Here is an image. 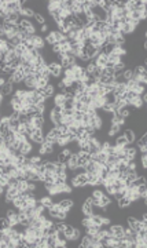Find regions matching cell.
I'll use <instances>...</instances> for the list:
<instances>
[{"label":"cell","mask_w":147,"mask_h":248,"mask_svg":"<svg viewBox=\"0 0 147 248\" xmlns=\"http://www.w3.org/2000/svg\"><path fill=\"white\" fill-rule=\"evenodd\" d=\"M10 221H8V218H7L6 215H2L0 216V230H2V232H4V230H7L10 228Z\"/></svg>","instance_id":"21"},{"label":"cell","mask_w":147,"mask_h":248,"mask_svg":"<svg viewBox=\"0 0 147 248\" xmlns=\"http://www.w3.org/2000/svg\"><path fill=\"white\" fill-rule=\"evenodd\" d=\"M57 240H58V244H68V241H69L63 230H58L57 232ZM58 244H57V247H58Z\"/></svg>","instance_id":"23"},{"label":"cell","mask_w":147,"mask_h":248,"mask_svg":"<svg viewBox=\"0 0 147 248\" xmlns=\"http://www.w3.org/2000/svg\"><path fill=\"white\" fill-rule=\"evenodd\" d=\"M52 101H54V105H57V106H62V105L65 103V95L63 92H55V95L52 97Z\"/></svg>","instance_id":"13"},{"label":"cell","mask_w":147,"mask_h":248,"mask_svg":"<svg viewBox=\"0 0 147 248\" xmlns=\"http://www.w3.org/2000/svg\"><path fill=\"white\" fill-rule=\"evenodd\" d=\"M138 150L140 152V155H143V153H147V145H144V146H138Z\"/></svg>","instance_id":"47"},{"label":"cell","mask_w":147,"mask_h":248,"mask_svg":"<svg viewBox=\"0 0 147 248\" xmlns=\"http://www.w3.org/2000/svg\"><path fill=\"white\" fill-rule=\"evenodd\" d=\"M122 77H124L125 80H132V77H134V69H131V68H127L124 71V73H122Z\"/></svg>","instance_id":"31"},{"label":"cell","mask_w":147,"mask_h":248,"mask_svg":"<svg viewBox=\"0 0 147 248\" xmlns=\"http://www.w3.org/2000/svg\"><path fill=\"white\" fill-rule=\"evenodd\" d=\"M61 114H62L63 117H70V116H73V114H74V109H62Z\"/></svg>","instance_id":"39"},{"label":"cell","mask_w":147,"mask_h":248,"mask_svg":"<svg viewBox=\"0 0 147 248\" xmlns=\"http://www.w3.org/2000/svg\"><path fill=\"white\" fill-rule=\"evenodd\" d=\"M18 121H19L21 124H26L28 123V116H26V114H23V113H19Z\"/></svg>","instance_id":"45"},{"label":"cell","mask_w":147,"mask_h":248,"mask_svg":"<svg viewBox=\"0 0 147 248\" xmlns=\"http://www.w3.org/2000/svg\"><path fill=\"white\" fill-rule=\"evenodd\" d=\"M13 94H14V84L7 80L4 84L0 87V95H3L4 98H10Z\"/></svg>","instance_id":"4"},{"label":"cell","mask_w":147,"mask_h":248,"mask_svg":"<svg viewBox=\"0 0 147 248\" xmlns=\"http://www.w3.org/2000/svg\"><path fill=\"white\" fill-rule=\"evenodd\" d=\"M59 207H61V209H65V211H69L70 208L74 207V198L70 197V196H66L63 197L61 201L58 203Z\"/></svg>","instance_id":"6"},{"label":"cell","mask_w":147,"mask_h":248,"mask_svg":"<svg viewBox=\"0 0 147 248\" xmlns=\"http://www.w3.org/2000/svg\"><path fill=\"white\" fill-rule=\"evenodd\" d=\"M83 112L80 110H74V114H73V119H74V121H77V123H81L83 120Z\"/></svg>","instance_id":"37"},{"label":"cell","mask_w":147,"mask_h":248,"mask_svg":"<svg viewBox=\"0 0 147 248\" xmlns=\"http://www.w3.org/2000/svg\"><path fill=\"white\" fill-rule=\"evenodd\" d=\"M83 237V230L79 229V228H74L73 230V235H72V241H80V239Z\"/></svg>","instance_id":"25"},{"label":"cell","mask_w":147,"mask_h":248,"mask_svg":"<svg viewBox=\"0 0 147 248\" xmlns=\"http://www.w3.org/2000/svg\"><path fill=\"white\" fill-rule=\"evenodd\" d=\"M111 200H113V197H111V196H109V194H106V193H104L103 196L99 198V205H100V207H103V208H106L107 205H109L110 203H111Z\"/></svg>","instance_id":"19"},{"label":"cell","mask_w":147,"mask_h":248,"mask_svg":"<svg viewBox=\"0 0 147 248\" xmlns=\"http://www.w3.org/2000/svg\"><path fill=\"white\" fill-rule=\"evenodd\" d=\"M73 230H74V225H72V223H66V228H65V235L68 237V240L72 239V235H73Z\"/></svg>","instance_id":"28"},{"label":"cell","mask_w":147,"mask_h":248,"mask_svg":"<svg viewBox=\"0 0 147 248\" xmlns=\"http://www.w3.org/2000/svg\"><path fill=\"white\" fill-rule=\"evenodd\" d=\"M127 69V65L124 64V62H118V64H115L114 65V71H125Z\"/></svg>","instance_id":"42"},{"label":"cell","mask_w":147,"mask_h":248,"mask_svg":"<svg viewBox=\"0 0 147 248\" xmlns=\"http://www.w3.org/2000/svg\"><path fill=\"white\" fill-rule=\"evenodd\" d=\"M6 82H7V79L4 77V76H2V75H0V87H2L3 84H4Z\"/></svg>","instance_id":"48"},{"label":"cell","mask_w":147,"mask_h":248,"mask_svg":"<svg viewBox=\"0 0 147 248\" xmlns=\"http://www.w3.org/2000/svg\"><path fill=\"white\" fill-rule=\"evenodd\" d=\"M34 19H36V22L38 24V25H43V24H45V15L41 13H34Z\"/></svg>","instance_id":"30"},{"label":"cell","mask_w":147,"mask_h":248,"mask_svg":"<svg viewBox=\"0 0 147 248\" xmlns=\"http://www.w3.org/2000/svg\"><path fill=\"white\" fill-rule=\"evenodd\" d=\"M136 144H138V146H144V145H147V135H146V132L140 135V138L138 139V142H136ZM138 146H136V148H138Z\"/></svg>","instance_id":"36"},{"label":"cell","mask_w":147,"mask_h":248,"mask_svg":"<svg viewBox=\"0 0 147 248\" xmlns=\"http://www.w3.org/2000/svg\"><path fill=\"white\" fill-rule=\"evenodd\" d=\"M19 19H21V17L18 13H8L4 21H8V22H11V24H18Z\"/></svg>","instance_id":"18"},{"label":"cell","mask_w":147,"mask_h":248,"mask_svg":"<svg viewBox=\"0 0 147 248\" xmlns=\"http://www.w3.org/2000/svg\"><path fill=\"white\" fill-rule=\"evenodd\" d=\"M17 58H18V57H17L15 51H7L6 54H4V62H6L7 65H10L13 61H15Z\"/></svg>","instance_id":"20"},{"label":"cell","mask_w":147,"mask_h":248,"mask_svg":"<svg viewBox=\"0 0 147 248\" xmlns=\"http://www.w3.org/2000/svg\"><path fill=\"white\" fill-rule=\"evenodd\" d=\"M113 141H114V145L115 146H127L128 145V141L125 139L124 135H121V134H118L117 137L113 139Z\"/></svg>","instance_id":"22"},{"label":"cell","mask_w":147,"mask_h":248,"mask_svg":"<svg viewBox=\"0 0 147 248\" xmlns=\"http://www.w3.org/2000/svg\"><path fill=\"white\" fill-rule=\"evenodd\" d=\"M131 200L127 197V196H124V197H121L120 200H117L115 201V204H117V207L120 208V209H122V208H129V205H131Z\"/></svg>","instance_id":"14"},{"label":"cell","mask_w":147,"mask_h":248,"mask_svg":"<svg viewBox=\"0 0 147 248\" xmlns=\"http://www.w3.org/2000/svg\"><path fill=\"white\" fill-rule=\"evenodd\" d=\"M50 50H51V52H52V54H58V52L61 51V44H59L58 41H57V43H55V44H52V46L50 47Z\"/></svg>","instance_id":"40"},{"label":"cell","mask_w":147,"mask_h":248,"mask_svg":"<svg viewBox=\"0 0 147 248\" xmlns=\"http://www.w3.org/2000/svg\"><path fill=\"white\" fill-rule=\"evenodd\" d=\"M28 181H25V179H22V181H18V185H17V189H18L19 192H23V190H26L28 189Z\"/></svg>","instance_id":"32"},{"label":"cell","mask_w":147,"mask_h":248,"mask_svg":"<svg viewBox=\"0 0 147 248\" xmlns=\"http://www.w3.org/2000/svg\"><path fill=\"white\" fill-rule=\"evenodd\" d=\"M40 32H41V33H45V34H47L48 32H50V25H48L47 22H45V24H43V25H41V28H40Z\"/></svg>","instance_id":"46"},{"label":"cell","mask_w":147,"mask_h":248,"mask_svg":"<svg viewBox=\"0 0 147 248\" xmlns=\"http://www.w3.org/2000/svg\"><path fill=\"white\" fill-rule=\"evenodd\" d=\"M11 108L14 112H21V109H22V103L21 102H14L11 103Z\"/></svg>","instance_id":"43"},{"label":"cell","mask_w":147,"mask_h":248,"mask_svg":"<svg viewBox=\"0 0 147 248\" xmlns=\"http://www.w3.org/2000/svg\"><path fill=\"white\" fill-rule=\"evenodd\" d=\"M45 166V171H50V172H55V163H51V161H47L44 164Z\"/></svg>","instance_id":"41"},{"label":"cell","mask_w":147,"mask_h":248,"mask_svg":"<svg viewBox=\"0 0 147 248\" xmlns=\"http://www.w3.org/2000/svg\"><path fill=\"white\" fill-rule=\"evenodd\" d=\"M81 212H83V216L91 218V216L94 215V212H92V204H91L89 201L84 200V201L81 203Z\"/></svg>","instance_id":"8"},{"label":"cell","mask_w":147,"mask_h":248,"mask_svg":"<svg viewBox=\"0 0 147 248\" xmlns=\"http://www.w3.org/2000/svg\"><path fill=\"white\" fill-rule=\"evenodd\" d=\"M124 228L125 225H121V223H114V225H110L107 230H109V233L111 235H114L115 237H118V239H124Z\"/></svg>","instance_id":"2"},{"label":"cell","mask_w":147,"mask_h":248,"mask_svg":"<svg viewBox=\"0 0 147 248\" xmlns=\"http://www.w3.org/2000/svg\"><path fill=\"white\" fill-rule=\"evenodd\" d=\"M44 138H45V135H44L43 130H41V128H36L33 134L30 135V142H32L33 145H41L44 142Z\"/></svg>","instance_id":"3"},{"label":"cell","mask_w":147,"mask_h":248,"mask_svg":"<svg viewBox=\"0 0 147 248\" xmlns=\"http://www.w3.org/2000/svg\"><path fill=\"white\" fill-rule=\"evenodd\" d=\"M34 48H37L38 51H41L43 48L45 47V41H44V36H40L38 33H36L33 36V40H32Z\"/></svg>","instance_id":"7"},{"label":"cell","mask_w":147,"mask_h":248,"mask_svg":"<svg viewBox=\"0 0 147 248\" xmlns=\"http://www.w3.org/2000/svg\"><path fill=\"white\" fill-rule=\"evenodd\" d=\"M55 92H57V90H55V86L51 84V83H48V84L43 88V92H41V95H43L44 98L47 99V98H52V97L55 95Z\"/></svg>","instance_id":"9"},{"label":"cell","mask_w":147,"mask_h":248,"mask_svg":"<svg viewBox=\"0 0 147 248\" xmlns=\"http://www.w3.org/2000/svg\"><path fill=\"white\" fill-rule=\"evenodd\" d=\"M48 83H50V79H47V77L40 79V80H38V82L36 83V84H37V88H44V87L47 86Z\"/></svg>","instance_id":"35"},{"label":"cell","mask_w":147,"mask_h":248,"mask_svg":"<svg viewBox=\"0 0 147 248\" xmlns=\"http://www.w3.org/2000/svg\"><path fill=\"white\" fill-rule=\"evenodd\" d=\"M66 168L72 170V171H74L77 168V155H76V153H72V155H70L68 163H66Z\"/></svg>","instance_id":"11"},{"label":"cell","mask_w":147,"mask_h":248,"mask_svg":"<svg viewBox=\"0 0 147 248\" xmlns=\"http://www.w3.org/2000/svg\"><path fill=\"white\" fill-rule=\"evenodd\" d=\"M44 41H45V44H48V46H52V44H55L57 43V40H55V37H54V34H52V32L50 30L47 34H45V37H44Z\"/></svg>","instance_id":"26"},{"label":"cell","mask_w":147,"mask_h":248,"mask_svg":"<svg viewBox=\"0 0 147 248\" xmlns=\"http://www.w3.org/2000/svg\"><path fill=\"white\" fill-rule=\"evenodd\" d=\"M103 99H104V103L113 105L115 102V95L113 92H106V94H104V97H103Z\"/></svg>","instance_id":"29"},{"label":"cell","mask_w":147,"mask_h":248,"mask_svg":"<svg viewBox=\"0 0 147 248\" xmlns=\"http://www.w3.org/2000/svg\"><path fill=\"white\" fill-rule=\"evenodd\" d=\"M122 135L125 137V139L128 141V144H134L136 141V134L134 130H131V128H125L124 131H122Z\"/></svg>","instance_id":"10"},{"label":"cell","mask_w":147,"mask_h":248,"mask_svg":"<svg viewBox=\"0 0 147 248\" xmlns=\"http://www.w3.org/2000/svg\"><path fill=\"white\" fill-rule=\"evenodd\" d=\"M136 192L140 194V198L142 200H146L147 201V183H143V185H138L136 186Z\"/></svg>","instance_id":"15"},{"label":"cell","mask_w":147,"mask_h":248,"mask_svg":"<svg viewBox=\"0 0 147 248\" xmlns=\"http://www.w3.org/2000/svg\"><path fill=\"white\" fill-rule=\"evenodd\" d=\"M8 178H10V175L3 174V175L0 177V186H2V187H7V186H8Z\"/></svg>","instance_id":"33"},{"label":"cell","mask_w":147,"mask_h":248,"mask_svg":"<svg viewBox=\"0 0 147 248\" xmlns=\"http://www.w3.org/2000/svg\"><path fill=\"white\" fill-rule=\"evenodd\" d=\"M45 244H47V248H57V244H58L57 235H50V236H47Z\"/></svg>","instance_id":"16"},{"label":"cell","mask_w":147,"mask_h":248,"mask_svg":"<svg viewBox=\"0 0 147 248\" xmlns=\"http://www.w3.org/2000/svg\"><path fill=\"white\" fill-rule=\"evenodd\" d=\"M134 73L135 75H138V76H147V69H146V66L144 65H136L135 68H134Z\"/></svg>","instance_id":"24"},{"label":"cell","mask_w":147,"mask_h":248,"mask_svg":"<svg viewBox=\"0 0 147 248\" xmlns=\"http://www.w3.org/2000/svg\"><path fill=\"white\" fill-rule=\"evenodd\" d=\"M140 167L142 168H147V153H143L140 155Z\"/></svg>","instance_id":"38"},{"label":"cell","mask_w":147,"mask_h":248,"mask_svg":"<svg viewBox=\"0 0 147 248\" xmlns=\"http://www.w3.org/2000/svg\"><path fill=\"white\" fill-rule=\"evenodd\" d=\"M38 200L41 201V204H43L45 208H50V207L54 205V201H52V197L50 196V194H45V196H43L41 198H38Z\"/></svg>","instance_id":"17"},{"label":"cell","mask_w":147,"mask_h":248,"mask_svg":"<svg viewBox=\"0 0 147 248\" xmlns=\"http://www.w3.org/2000/svg\"><path fill=\"white\" fill-rule=\"evenodd\" d=\"M48 71H50V75L52 79L62 77V73H63V69H62V66L59 65L58 62H51V64H48Z\"/></svg>","instance_id":"1"},{"label":"cell","mask_w":147,"mask_h":248,"mask_svg":"<svg viewBox=\"0 0 147 248\" xmlns=\"http://www.w3.org/2000/svg\"><path fill=\"white\" fill-rule=\"evenodd\" d=\"M18 25H19L21 28H23V29H28V28L33 26V22H32V19L21 18V19H19V22H18Z\"/></svg>","instance_id":"27"},{"label":"cell","mask_w":147,"mask_h":248,"mask_svg":"<svg viewBox=\"0 0 147 248\" xmlns=\"http://www.w3.org/2000/svg\"><path fill=\"white\" fill-rule=\"evenodd\" d=\"M62 108L63 109H74V99H66Z\"/></svg>","instance_id":"34"},{"label":"cell","mask_w":147,"mask_h":248,"mask_svg":"<svg viewBox=\"0 0 147 248\" xmlns=\"http://www.w3.org/2000/svg\"><path fill=\"white\" fill-rule=\"evenodd\" d=\"M74 177H76L77 182H79V185H80V187H84V186L88 185V175H87V172L77 174V175H74Z\"/></svg>","instance_id":"12"},{"label":"cell","mask_w":147,"mask_h":248,"mask_svg":"<svg viewBox=\"0 0 147 248\" xmlns=\"http://www.w3.org/2000/svg\"><path fill=\"white\" fill-rule=\"evenodd\" d=\"M18 152L23 156H30L33 153V144L32 142H21Z\"/></svg>","instance_id":"5"},{"label":"cell","mask_w":147,"mask_h":248,"mask_svg":"<svg viewBox=\"0 0 147 248\" xmlns=\"http://www.w3.org/2000/svg\"><path fill=\"white\" fill-rule=\"evenodd\" d=\"M61 82L63 83V84H65V87H66V88H68V87H70V86H72V83L74 82V80H72V79H68V77H62V79H61Z\"/></svg>","instance_id":"44"}]
</instances>
